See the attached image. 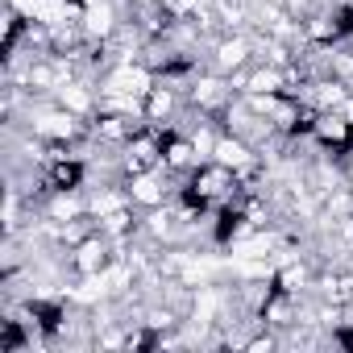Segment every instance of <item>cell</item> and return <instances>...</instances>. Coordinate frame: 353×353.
<instances>
[{
	"mask_svg": "<svg viewBox=\"0 0 353 353\" xmlns=\"http://www.w3.org/2000/svg\"><path fill=\"white\" fill-rule=\"evenodd\" d=\"M30 316L38 320L42 332H59V324H63V307L59 303H42L38 299V303H30Z\"/></svg>",
	"mask_w": 353,
	"mask_h": 353,
	"instance_id": "1",
	"label": "cell"
},
{
	"mask_svg": "<svg viewBox=\"0 0 353 353\" xmlns=\"http://www.w3.org/2000/svg\"><path fill=\"white\" fill-rule=\"evenodd\" d=\"M316 133H320V141H324V145H336V150H349V145H353V129H345V125L316 121Z\"/></svg>",
	"mask_w": 353,
	"mask_h": 353,
	"instance_id": "2",
	"label": "cell"
},
{
	"mask_svg": "<svg viewBox=\"0 0 353 353\" xmlns=\"http://www.w3.org/2000/svg\"><path fill=\"white\" fill-rule=\"evenodd\" d=\"M79 179H83V166H79V162H59V166L50 170V188H59V192L75 188Z\"/></svg>",
	"mask_w": 353,
	"mask_h": 353,
	"instance_id": "3",
	"label": "cell"
},
{
	"mask_svg": "<svg viewBox=\"0 0 353 353\" xmlns=\"http://www.w3.org/2000/svg\"><path fill=\"white\" fill-rule=\"evenodd\" d=\"M21 345H26L21 324H17V320H5V332H0V353H13V349H21Z\"/></svg>",
	"mask_w": 353,
	"mask_h": 353,
	"instance_id": "4",
	"label": "cell"
},
{
	"mask_svg": "<svg viewBox=\"0 0 353 353\" xmlns=\"http://www.w3.org/2000/svg\"><path fill=\"white\" fill-rule=\"evenodd\" d=\"M179 200H183V208H192V212H204V208H208V192H204L200 183L183 188V192H179Z\"/></svg>",
	"mask_w": 353,
	"mask_h": 353,
	"instance_id": "5",
	"label": "cell"
},
{
	"mask_svg": "<svg viewBox=\"0 0 353 353\" xmlns=\"http://www.w3.org/2000/svg\"><path fill=\"white\" fill-rule=\"evenodd\" d=\"M237 221H241V212H237V208H225L221 221H216V241H229V237L237 233Z\"/></svg>",
	"mask_w": 353,
	"mask_h": 353,
	"instance_id": "6",
	"label": "cell"
},
{
	"mask_svg": "<svg viewBox=\"0 0 353 353\" xmlns=\"http://www.w3.org/2000/svg\"><path fill=\"white\" fill-rule=\"evenodd\" d=\"M353 30V9H341L336 13V26H332V38H341V34H349Z\"/></svg>",
	"mask_w": 353,
	"mask_h": 353,
	"instance_id": "7",
	"label": "cell"
},
{
	"mask_svg": "<svg viewBox=\"0 0 353 353\" xmlns=\"http://www.w3.org/2000/svg\"><path fill=\"white\" fill-rule=\"evenodd\" d=\"M17 38H21V17H13V26H9V38H5V50H13V46H17Z\"/></svg>",
	"mask_w": 353,
	"mask_h": 353,
	"instance_id": "8",
	"label": "cell"
},
{
	"mask_svg": "<svg viewBox=\"0 0 353 353\" xmlns=\"http://www.w3.org/2000/svg\"><path fill=\"white\" fill-rule=\"evenodd\" d=\"M336 341H341L345 349H353V332H349V328H341V332H336Z\"/></svg>",
	"mask_w": 353,
	"mask_h": 353,
	"instance_id": "9",
	"label": "cell"
}]
</instances>
